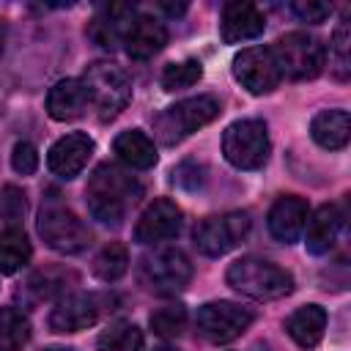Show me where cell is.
Instances as JSON below:
<instances>
[{"label": "cell", "instance_id": "26", "mask_svg": "<svg viewBox=\"0 0 351 351\" xmlns=\"http://www.w3.org/2000/svg\"><path fill=\"white\" fill-rule=\"evenodd\" d=\"M27 337L30 321L14 307H0V351H19Z\"/></svg>", "mask_w": 351, "mask_h": 351}, {"label": "cell", "instance_id": "2", "mask_svg": "<svg viewBox=\"0 0 351 351\" xmlns=\"http://www.w3.org/2000/svg\"><path fill=\"white\" fill-rule=\"evenodd\" d=\"M225 277H228V285H233L239 293L261 299V302L280 299L293 291L291 271H285L282 266H277L266 258H255V255H244V258L233 261L228 266Z\"/></svg>", "mask_w": 351, "mask_h": 351}, {"label": "cell", "instance_id": "12", "mask_svg": "<svg viewBox=\"0 0 351 351\" xmlns=\"http://www.w3.org/2000/svg\"><path fill=\"white\" fill-rule=\"evenodd\" d=\"M101 315V299L96 293H71L63 296L49 313V329L58 335L82 332L93 326Z\"/></svg>", "mask_w": 351, "mask_h": 351}, {"label": "cell", "instance_id": "31", "mask_svg": "<svg viewBox=\"0 0 351 351\" xmlns=\"http://www.w3.org/2000/svg\"><path fill=\"white\" fill-rule=\"evenodd\" d=\"M348 38H351V33H348V19H343L340 25H337V30H335V36H332V44H329V49H332V69H335V77L337 80H346L348 77Z\"/></svg>", "mask_w": 351, "mask_h": 351}, {"label": "cell", "instance_id": "13", "mask_svg": "<svg viewBox=\"0 0 351 351\" xmlns=\"http://www.w3.org/2000/svg\"><path fill=\"white\" fill-rule=\"evenodd\" d=\"M181 222H184L181 208H178L173 200L159 197V200H154V203L140 214V219H137V225H134V241H137V244L167 241V239L178 236Z\"/></svg>", "mask_w": 351, "mask_h": 351}, {"label": "cell", "instance_id": "16", "mask_svg": "<svg viewBox=\"0 0 351 351\" xmlns=\"http://www.w3.org/2000/svg\"><path fill=\"white\" fill-rule=\"evenodd\" d=\"M266 27V16L261 14L258 5L252 3H225L222 5V19H219V33L225 44H239L258 38Z\"/></svg>", "mask_w": 351, "mask_h": 351}, {"label": "cell", "instance_id": "25", "mask_svg": "<svg viewBox=\"0 0 351 351\" xmlns=\"http://www.w3.org/2000/svg\"><path fill=\"white\" fill-rule=\"evenodd\" d=\"M33 250L22 228H5L0 233V274H14L27 266Z\"/></svg>", "mask_w": 351, "mask_h": 351}, {"label": "cell", "instance_id": "5", "mask_svg": "<svg viewBox=\"0 0 351 351\" xmlns=\"http://www.w3.org/2000/svg\"><path fill=\"white\" fill-rule=\"evenodd\" d=\"M82 85L90 96V107H96L101 121H112L129 104V96H132V85H129L126 71L121 66L104 63V60L90 63L85 69Z\"/></svg>", "mask_w": 351, "mask_h": 351}, {"label": "cell", "instance_id": "28", "mask_svg": "<svg viewBox=\"0 0 351 351\" xmlns=\"http://www.w3.org/2000/svg\"><path fill=\"white\" fill-rule=\"evenodd\" d=\"M143 332L132 321H115L99 335V351H140Z\"/></svg>", "mask_w": 351, "mask_h": 351}, {"label": "cell", "instance_id": "9", "mask_svg": "<svg viewBox=\"0 0 351 351\" xmlns=\"http://www.w3.org/2000/svg\"><path fill=\"white\" fill-rule=\"evenodd\" d=\"M250 233V217L244 211H228V214H214L197 222L195 228V247L208 255L219 258L239 247Z\"/></svg>", "mask_w": 351, "mask_h": 351}, {"label": "cell", "instance_id": "36", "mask_svg": "<svg viewBox=\"0 0 351 351\" xmlns=\"http://www.w3.org/2000/svg\"><path fill=\"white\" fill-rule=\"evenodd\" d=\"M159 8L165 11V14H170V16H181L184 11H186V3H159Z\"/></svg>", "mask_w": 351, "mask_h": 351}, {"label": "cell", "instance_id": "33", "mask_svg": "<svg viewBox=\"0 0 351 351\" xmlns=\"http://www.w3.org/2000/svg\"><path fill=\"white\" fill-rule=\"evenodd\" d=\"M11 167L19 173V176H33L36 167H38V151L33 143L27 140H19L11 151Z\"/></svg>", "mask_w": 351, "mask_h": 351}, {"label": "cell", "instance_id": "11", "mask_svg": "<svg viewBox=\"0 0 351 351\" xmlns=\"http://www.w3.org/2000/svg\"><path fill=\"white\" fill-rule=\"evenodd\" d=\"M233 77L255 96H263L280 85V69L269 47H247L233 58Z\"/></svg>", "mask_w": 351, "mask_h": 351}, {"label": "cell", "instance_id": "1", "mask_svg": "<svg viewBox=\"0 0 351 351\" xmlns=\"http://www.w3.org/2000/svg\"><path fill=\"white\" fill-rule=\"evenodd\" d=\"M140 195H143V186L134 181V176H129L126 170H121L118 165H110V162L99 165L85 186L88 211L93 219H99L104 225H121L126 208Z\"/></svg>", "mask_w": 351, "mask_h": 351}, {"label": "cell", "instance_id": "27", "mask_svg": "<svg viewBox=\"0 0 351 351\" xmlns=\"http://www.w3.org/2000/svg\"><path fill=\"white\" fill-rule=\"evenodd\" d=\"M129 266V252L123 244L118 241H110L99 250V255L93 258V274L101 280V282H115L118 277H123Z\"/></svg>", "mask_w": 351, "mask_h": 351}, {"label": "cell", "instance_id": "24", "mask_svg": "<svg viewBox=\"0 0 351 351\" xmlns=\"http://www.w3.org/2000/svg\"><path fill=\"white\" fill-rule=\"evenodd\" d=\"M77 282H80L77 271H71L66 266H44L30 274L27 288L36 293V299H58V296L63 299V296H69V288Z\"/></svg>", "mask_w": 351, "mask_h": 351}, {"label": "cell", "instance_id": "35", "mask_svg": "<svg viewBox=\"0 0 351 351\" xmlns=\"http://www.w3.org/2000/svg\"><path fill=\"white\" fill-rule=\"evenodd\" d=\"M291 11L299 22H324L329 14H332V5L329 3H318V0H296L291 3Z\"/></svg>", "mask_w": 351, "mask_h": 351}, {"label": "cell", "instance_id": "20", "mask_svg": "<svg viewBox=\"0 0 351 351\" xmlns=\"http://www.w3.org/2000/svg\"><path fill=\"white\" fill-rule=\"evenodd\" d=\"M340 228H343V211H340V206L324 203L313 214V219L307 222V236H304L307 252H313V255L329 252L335 247L337 236H340Z\"/></svg>", "mask_w": 351, "mask_h": 351}, {"label": "cell", "instance_id": "30", "mask_svg": "<svg viewBox=\"0 0 351 351\" xmlns=\"http://www.w3.org/2000/svg\"><path fill=\"white\" fill-rule=\"evenodd\" d=\"M200 77H203L200 60L189 58V60L165 66V71H162V88L165 90H184V88H192Z\"/></svg>", "mask_w": 351, "mask_h": 351}, {"label": "cell", "instance_id": "10", "mask_svg": "<svg viewBox=\"0 0 351 351\" xmlns=\"http://www.w3.org/2000/svg\"><path fill=\"white\" fill-rule=\"evenodd\" d=\"M252 318V310L236 302H206L195 315V326L208 343H230L250 329Z\"/></svg>", "mask_w": 351, "mask_h": 351}, {"label": "cell", "instance_id": "34", "mask_svg": "<svg viewBox=\"0 0 351 351\" xmlns=\"http://www.w3.org/2000/svg\"><path fill=\"white\" fill-rule=\"evenodd\" d=\"M203 181H206V167L197 162H181L173 170V184H178L181 189L195 192L197 186H203Z\"/></svg>", "mask_w": 351, "mask_h": 351}, {"label": "cell", "instance_id": "21", "mask_svg": "<svg viewBox=\"0 0 351 351\" xmlns=\"http://www.w3.org/2000/svg\"><path fill=\"white\" fill-rule=\"evenodd\" d=\"M324 329H326V310L318 304H304L293 310L285 321V332L302 348H315L324 337Z\"/></svg>", "mask_w": 351, "mask_h": 351}, {"label": "cell", "instance_id": "14", "mask_svg": "<svg viewBox=\"0 0 351 351\" xmlns=\"http://www.w3.org/2000/svg\"><path fill=\"white\" fill-rule=\"evenodd\" d=\"M121 44L126 47V55L132 60H148L167 44V27L154 16L134 14L129 27L123 30Z\"/></svg>", "mask_w": 351, "mask_h": 351}, {"label": "cell", "instance_id": "32", "mask_svg": "<svg viewBox=\"0 0 351 351\" xmlns=\"http://www.w3.org/2000/svg\"><path fill=\"white\" fill-rule=\"evenodd\" d=\"M25 211H27V197H25V192H22L19 186H14V184L0 186V219L16 222V219L25 217Z\"/></svg>", "mask_w": 351, "mask_h": 351}, {"label": "cell", "instance_id": "29", "mask_svg": "<svg viewBox=\"0 0 351 351\" xmlns=\"http://www.w3.org/2000/svg\"><path fill=\"white\" fill-rule=\"evenodd\" d=\"M148 324H151L154 335H159V337H167V340L178 337L184 332V326H186V310L178 302L176 304H162V307H156L151 313Z\"/></svg>", "mask_w": 351, "mask_h": 351}, {"label": "cell", "instance_id": "4", "mask_svg": "<svg viewBox=\"0 0 351 351\" xmlns=\"http://www.w3.org/2000/svg\"><path fill=\"white\" fill-rule=\"evenodd\" d=\"M219 115V101L214 96H192L170 104L154 121V134L162 145H176L200 126L211 123Z\"/></svg>", "mask_w": 351, "mask_h": 351}, {"label": "cell", "instance_id": "39", "mask_svg": "<svg viewBox=\"0 0 351 351\" xmlns=\"http://www.w3.org/2000/svg\"><path fill=\"white\" fill-rule=\"evenodd\" d=\"M0 52H3V30H0Z\"/></svg>", "mask_w": 351, "mask_h": 351}, {"label": "cell", "instance_id": "23", "mask_svg": "<svg viewBox=\"0 0 351 351\" xmlns=\"http://www.w3.org/2000/svg\"><path fill=\"white\" fill-rule=\"evenodd\" d=\"M112 151L123 165H129L134 170H148V167L156 165V148H154L151 137L140 129L121 132L112 143Z\"/></svg>", "mask_w": 351, "mask_h": 351}, {"label": "cell", "instance_id": "19", "mask_svg": "<svg viewBox=\"0 0 351 351\" xmlns=\"http://www.w3.org/2000/svg\"><path fill=\"white\" fill-rule=\"evenodd\" d=\"M90 107V96L82 85V80H60L49 88L47 93V112L55 121H74L80 115H85V110Z\"/></svg>", "mask_w": 351, "mask_h": 351}, {"label": "cell", "instance_id": "6", "mask_svg": "<svg viewBox=\"0 0 351 351\" xmlns=\"http://www.w3.org/2000/svg\"><path fill=\"white\" fill-rule=\"evenodd\" d=\"M222 154L239 170H258L269 159V134L263 121L241 118L233 121L222 134Z\"/></svg>", "mask_w": 351, "mask_h": 351}, {"label": "cell", "instance_id": "7", "mask_svg": "<svg viewBox=\"0 0 351 351\" xmlns=\"http://www.w3.org/2000/svg\"><path fill=\"white\" fill-rule=\"evenodd\" d=\"M38 233L55 252L77 255L90 244V230L82 225V219L69 211L60 203H47L38 214Z\"/></svg>", "mask_w": 351, "mask_h": 351}, {"label": "cell", "instance_id": "18", "mask_svg": "<svg viewBox=\"0 0 351 351\" xmlns=\"http://www.w3.org/2000/svg\"><path fill=\"white\" fill-rule=\"evenodd\" d=\"M307 222V203L296 195H282L274 200V206L269 208V217H266V225H269V233L282 241V244H291L299 239L302 228Z\"/></svg>", "mask_w": 351, "mask_h": 351}, {"label": "cell", "instance_id": "22", "mask_svg": "<svg viewBox=\"0 0 351 351\" xmlns=\"http://www.w3.org/2000/svg\"><path fill=\"white\" fill-rule=\"evenodd\" d=\"M310 134L321 148L340 151L351 137V118L346 110H321L310 123Z\"/></svg>", "mask_w": 351, "mask_h": 351}, {"label": "cell", "instance_id": "38", "mask_svg": "<svg viewBox=\"0 0 351 351\" xmlns=\"http://www.w3.org/2000/svg\"><path fill=\"white\" fill-rule=\"evenodd\" d=\"M151 351H176V348H170V346H156V348H151Z\"/></svg>", "mask_w": 351, "mask_h": 351}, {"label": "cell", "instance_id": "17", "mask_svg": "<svg viewBox=\"0 0 351 351\" xmlns=\"http://www.w3.org/2000/svg\"><path fill=\"white\" fill-rule=\"evenodd\" d=\"M132 19H134V8L126 3L101 5L96 11V16L88 22V38L101 49H115Z\"/></svg>", "mask_w": 351, "mask_h": 351}, {"label": "cell", "instance_id": "8", "mask_svg": "<svg viewBox=\"0 0 351 351\" xmlns=\"http://www.w3.org/2000/svg\"><path fill=\"white\" fill-rule=\"evenodd\" d=\"M140 277L154 293L170 296V293H178L189 285L192 263L178 247H165V250H156V252L143 258Z\"/></svg>", "mask_w": 351, "mask_h": 351}, {"label": "cell", "instance_id": "15", "mask_svg": "<svg viewBox=\"0 0 351 351\" xmlns=\"http://www.w3.org/2000/svg\"><path fill=\"white\" fill-rule=\"evenodd\" d=\"M90 154H93V140H90L88 134H82V132H71V134L60 137V140L49 148L47 165H49V170H52L55 176H60V178H74V176H80L82 167L88 165Z\"/></svg>", "mask_w": 351, "mask_h": 351}, {"label": "cell", "instance_id": "3", "mask_svg": "<svg viewBox=\"0 0 351 351\" xmlns=\"http://www.w3.org/2000/svg\"><path fill=\"white\" fill-rule=\"evenodd\" d=\"M271 55L280 69V77H288V80H315L326 63V49L321 38L304 30L280 36L277 44L271 47Z\"/></svg>", "mask_w": 351, "mask_h": 351}, {"label": "cell", "instance_id": "37", "mask_svg": "<svg viewBox=\"0 0 351 351\" xmlns=\"http://www.w3.org/2000/svg\"><path fill=\"white\" fill-rule=\"evenodd\" d=\"M41 351H74V348H69V346H49V348H41Z\"/></svg>", "mask_w": 351, "mask_h": 351}]
</instances>
